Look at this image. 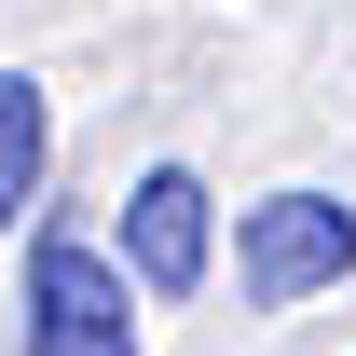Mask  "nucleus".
I'll return each mask as SVG.
<instances>
[{
  "label": "nucleus",
  "mask_w": 356,
  "mask_h": 356,
  "mask_svg": "<svg viewBox=\"0 0 356 356\" xmlns=\"http://www.w3.org/2000/svg\"><path fill=\"white\" fill-rule=\"evenodd\" d=\"M356 274V206L343 192H261L247 206V233H233V288L247 302H315V288H343Z\"/></svg>",
  "instance_id": "1"
},
{
  "label": "nucleus",
  "mask_w": 356,
  "mask_h": 356,
  "mask_svg": "<svg viewBox=\"0 0 356 356\" xmlns=\"http://www.w3.org/2000/svg\"><path fill=\"white\" fill-rule=\"evenodd\" d=\"M28 356H137L124 261L110 247H83V233H42L28 247Z\"/></svg>",
  "instance_id": "2"
},
{
  "label": "nucleus",
  "mask_w": 356,
  "mask_h": 356,
  "mask_svg": "<svg viewBox=\"0 0 356 356\" xmlns=\"http://www.w3.org/2000/svg\"><path fill=\"white\" fill-rule=\"evenodd\" d=\"M124 274L137 288H206V178L192 165H151L124 192Z\"/></svg>",
  "instance_id": "3"
},
{
  "label": "nucleus",
  "mask_w": 356,
  "mask_h": 356,
  "mask_svg": "<svg viewBox=\"0 0 356 356\" xmlns=\"http://www.w3.org/2000/svg\"><path fill=\"white\" fill-rule=\"evenodd\" d=\"M28 192H42V83H28V69H0V233H14Z\"/></svg>",
  "instance_id": "4"
}]
</instances>
